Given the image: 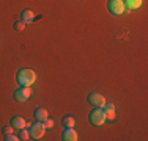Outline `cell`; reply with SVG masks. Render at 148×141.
Instances as JSON below:
<instances>
[{"instance_id": "5b68a950", "label": "cell", "mask_w": 148, "mask_h": 141, "mask_svg": "<svg viewBox=\"0 0 148 141\" xmlns=\"http://www.w3.org/2000/svg\"><path fill=\"white\" fill-rule=\"evenodd\" d=\"M30 96H32V89L29 86H22V88H19V89L14 93V99L17 102H25Z\"/></svg>"}, {"instance_id": "8fae6325", "label": "cell", "mask_w": 148, "mask_h": 141, "mask_svg": "<svg viewBox=\"0 0 148 141\" xmlns=\"http://www.w3.org/2000/svg\"><path fill=\"white\" fill-rule=\"evenodd\" d=\"M35 118H36V121L43 122L46 118H49L47 110H46V108H36V110H35Z\"/></svg>"}, {"instance_id": "ac0fdd59", "label": "cell", "mask_w": 148, "mask_h": 141, "mask_svg": "<svg viewBox=\"0 0 148 141\" xmlns=\"http://www.w3.org/2000/svg\"><path fill=\"white\" fill-rule=\"evenodd\" d=\"M3 133H5V135H8V133H13V125H10V127H3Z\"/></svg>"}, {"instance_id": "9a60e30c", "label": "cell", "mask_w": 148, "mask_h": 141, "mask_svg": "<svg viewBox=\"0 0 148 141\" xmlns=\"http://www.w3.org/2000/svg\"><path fill=\"white\" fill-rule=\"evenodd\" d=\"M14 28L17 31H22L24 28H25V22H22V20H19V22H16L14 24Z\"/></svg>"}, {"instance_id": "52a82bcc", "label": "cell", "mask_w": 148, "mask_h": 141, "mask_svg": "<svg viewBox=\"0 0 148 141\" xmlns=\"http://www.w3.org/2000/svg\"><path fill=\"white\" fill-rule=\"evenodd\" d=\"M62 138L65 140V141H77V132L73 129V127H66L65 130H63V133H62Z\"/></svg>"}, {"instance_id": "4fadbf2b", "label": "cell", "mask_w": 148, "mask_h": 141, "mask_svg": "<svg viewBox=\"0 0 148 141\" xmlns=\"http://www.w3.org/2000/svg\"><path fill=\"white\" fill-rule=\"evenodd\" d=\"M63 125L65 127H73V125H76V121H74L73 116H65V118H63Z\"/></svg>"}, {"instance_id": "9c48e42d", "label": "cell", "mask_w": 148, "mask_h": 141, "mask_svg": "<svg viewBox=\"0 0 148 141\" xmlns=\"http://www.w3.org/2000/svg\"><path fill=\"white\" fill-rule=\"evenodd\" d=\"M11 125H13V129H19V130H22L24 127H25V121H24L21 116H14V118L11 119Z\"/></svg>"}, {"instance_id": "2e32d148", "label": "cell", "mask_w": 148, "mask_h": 141, "mask_svg": "<svg viewBox=\"0 0 148 141\" xmlns=\"http://www.w3.org/2000/svg\"><path fill=\"white\" fill-rule=\"evenodd\" d=\"M21 138H22V140H30V132H27L25 127H24L22 132H21Z\"/></svg>"}, {"instance_id": "e0dca14e", "label": "cell", "mask_w": 148, "mask_h": 141, "mask_svg": "<svg viewBox=\"0 0 148 141\" xmlns=\"http://www.w3.org/2000/svg\"><path fill=\"white\" fill-rule=\"evenodd\" d=\"M5 140L6 141H17V140H21V138H17L16 135H13V133H8V135H5Z\"/></svg>"}, {"instance_id": "30bf717a", "label": "cell", "mask_w": 148, "mask_h": 141, "mask_svg": "<svg viewBox=\"0 0 148 141\" xmlns=\"http://www.w3.org/2000/svg\"><path fill=\"white\" fill-rule=\"evenodd\" d=\"M35 20V13L32 11V9H24L22 11V22L25 24H30Z\"/></svg>"}, {"instance_id": "5bb4252c", "label": "cell", "mask_w": 148, "mask_h": 141, "mask_svg": "<svg viewBox=\"0 0 148 141\" xmlns=\"http://www.w3.org/2000/svg\"><path fill=\"white\" fill-rule=\"evenodd\" d=\"M43 124H44V129H52V127H54V119L46 118L44 121H43Z\"/></svg>"}, {"instance_id": "7a4b0ae2", "label": "cell", "mask_w": 148, "mask_h": 141, "mask_svg": "<svg viewBox=\"0 0 148 141\" xmlns=\"http://www.w3.org/2000/svg\"><path fill=\"white\" fill-rule=\"evenodd\" d=\"M90 122L93 125H96V127H101L104 124V122H106V115H104L103 108L98 107L96 110H93L90 113Z\"/></svg>"}, {"instance_id": "ba28073f", "label": "cell", "mask_w": 148, "mask_h": 141, "mask_svg": "<svg viewBox=\"0 0 148 141\" xmlns=\"http://www.w3.org/2000/svg\"><path fill=\"white\" fill-rule=\"evenodd\" d=\"M103 111L106 115V119H110V121L115 119V107L112 104H107V102H106V105L103 107Z\"/></svg>"}, {"instance_id": "277c9868", "label": "cell", "mask_w": 148, "mask_h": 141, "mask_svg": "<svg viewBox=\"0 0 148 141\" xmlns=\"http://www.w3.org/2000/svg\"><path fill=\"white\" fill-rule=\"evenodd\" d=\"M44 124L41 121H38L36 124H33V125H30V136L33 140H40V138H43V135H44Z\"/></svg>"}, {"instance_id": "8992f818", "label": "cell", "mask_w": 148, "mask_h": 141, "mask_svg": "<svg viewBox=\"0 0 148 141\" xmlns=\"http://www.w3.org/2000/svg\"><path fill=\"white\" fill-rule=\"evenodd\" d=\"M88 102H90L91 105H95V107H99V108H103L104 105H106L104 96H101V94H98V93L88 94Z\"/></svg>"}, {"instance_id": "7c38bea8", "label": "cell", "mask_w": 148, "mask_h": 141, "mask_svg": "<svg viewBox=\"0 0 148 141\" xmlns=\"http://www.w3.org/2000/svg\"><path fill=\"white\" fill-rule=\"evenodd\" d=\"M142 2H143V0H126L125 6H128L129 9H137V8L142 6Z\"/></svg>"}, {"instance_id": "6da1fadb", "label": "cell", "mask_w": 148, "mask_h": 141, "mask_svg": "<svg viewBox=\"0 0 148 141\" xmlns=\"http://www.w3.org/2000/svg\"><path fill=\"white\" fill-rule=\"evenodd\" d=\"M35 80H36V74L32 69H21L17 72V82L21 86H30L35 83Z\"/></svg>"}, {"instance_id": "3957f363", "label": "cell", "mask_w": 148, "mask_h": 141, "mask_svg": "<svg viewBox=\"0 0 148 141\" xmlns=\"http://www.w3.org/2000/svg\"><path fill=\"white\" fill-rule=\"evenodd\" d=\"M107 8H109V11H110L112 14L120 16V14L125 13L126 6H125V2H123V0H109Z\"/></svg>"}]
</instances>
